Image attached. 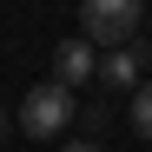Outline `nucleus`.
Masks as SVG:
<instances>
[{"label":"nucleus","mask_w":152,"mask_h":152,"mask_svg":"<svg viewBox=\"0 0 152 152\" xmlns=\"http://www.w3.org/2000/svg\"><path fill=\"white\" fill-rule=\"evenodd\" d=\"M139 0H86L80 7V40L86 46H132V27H139Z\"/></svg>","instance_id":"f257e3e1"},{"label":"nucleus","mask_w":152,"mask_h":152,"mask_svg":"<svg viewBox=\"0 0 152 152\" xmlns=\"http://www.w3.org/2000/svg\"><path fill=\"white\" fill-rule=\"evenodd\" d=\"M73 119H80V113H73V93L60 80H46V86H33L27 99H20V132H27V139H60Z\"/></svg>","instance_id":"f03ea898"},{"label":"nucleus","mask_w":152,"mask_h":152,"mask_svg":"<svg viewBox=\"0 0 152 152\" xmlns=\"http://www.w3.org/2000/svg\"><path fill=\"white\" fill-rule=\"evenodd\" d=\"M53 80H60L66 93L86 86V80H99V60H93L86 40H60V46H53Z\"/></svg>","instance_id":"7ed1b4c3"},{"label":"nucleus","mask_w":152,"mask_h":152,"mask_svg":"<svg viewBox=\"0 0 152 152\" xmlns=\"http://www.w3.org/2000/svg\"><path fill=\"white\" fill-rule=\"evenodd\" d=\"M145 66H152V53H139V46H113V53L99 60V80H106L113 93H126V86L139 93V73H145Z\"/></svg>","instance_id":"20e7f679"},{"label":"nucleus","mask_w":152,"mask_h":152,"mask_svg":"<svg viewBox=\"0 0 152 152\" xmlns=\"http://www.w3.org/2000/svg\"><path fill=\"white\" fill-rule=\"evenodd\" d=\"M126 119H132V132H139V139H152V86H139V93H132Z\"/></svg>","instance_id":"39448f33"},{"label":"nucleus","mask_w":152,"mask_h":152,"mask_svg":"<svg viewBox=\"0 0 152 152\" xmlns=\"http://www.w3.org/2000/svg\"><path fill=\"white\" fill-rule=\"evenodd\" d=\"M80 126H86V132H106L113 113H106V106H86V113H80Z\"/></svg>","instance_id":"423d86ee"},{"label":"nucleus","mask_w":152,"mask_h":152,"mask_svg":"<svg viewBox=\"0 0 152 152\" xmlns=\"http://www.w3.org/2000/svg\"><path fill=\"white\" fill-rule=\"evenodd\" d=\"M60 152H99V139H73V145H60Z\"/></svg>","instance_id":"0eeeda50"},{"label":"nucleus","mask_w":152,"mask_h":152,"mask_svg":"<svg viewBox=\"0 0 152 152\" xmlns=\"http://www.w3.org/2000/svg\"><path fill=\"white\" fill-rule=\"evenodd\" d=\"M0 139H7V113H0Z\"/></svg>","instance_id":"6e6552de"}]
</instances>
